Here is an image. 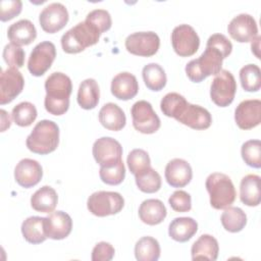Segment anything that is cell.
Segmentation results:
<instances>
[{
	"label": "cell",
	"instance_id": "18",
	"mask_svg": "<svg viewBox=\"0 0 261 261\" xmlns=\"http://www.w3.org/2000/svg\"><path fill=\"white\" fill-rule=\"evenodd\" d=\"M44 228L47 238L52 240L65 239L71 232V217L60 210L51 212L48 216L44 217Z\"/></svg>",
	"mask_w": 261,
	"mask_h": 261
},
{
	"label": "cell",
	"instance_id": "14",
	"mask_svg": "<svg viewBox=\"0 0 261 261\" xmlns=\"http://www.w3.org/2000/svg\"><path fill=\"white\" fill-rule=\"evenodd\" d=\"M68 21V11L59 2H53L43 8L39 15V22L43 31L54 34L65 27Z\"/></svg>",
	"mask_w": 261,
	"mask_h": 261
},
{
	"label": "cell",
	"instance_id": "22",
	"mask_svg": "<svg viewBox=\"0 0 261 261\" xmlns=\"http://www.w3.org/2000/svg\"><path fill=\"white\" fill-rule=\"evenodd\" d=\"M99 121L109 130H120L124 127L126 117L123 110L115 103H106L99 111Z\"/></svg>",
	"mask_w": 261,
	"mask_h": 261
},
{
	"label": "cell",
	"instance_id": "35",
	"mask_svg": "<svg viewBox=\"0 0 261 261\" xmlns=\"http://www.w3.org/2000/svg\"><path fill=\"white\" fill-rule=\"evenodd\" d=\"M135 177L139 190L144 193H155L161 188V176L151 166L143 172L136 174Z\"/></svg>",
	"mask_w": 261,
	"mask_h": 261
},
{
	"label": "cell",
	"instance_id": "26",
	"mask_svg": "<svg viewBox=\"0 0 261 261\" xmlns=\"http://www.w3.org/2000/svg\"><path fill=\"white\" fill-rule=\"evenodd\" d=\"M198 230V223L192 217H176L168 226L169 237L179 243H185L192 239Z\"/></svg>",
	"mask_w": 261,
	"mask_h": 261
},
{
	"label": "cell",
	"instance_id": "46",
	"mask_svg": "<svg viewBox=\"0 0 261 261\" xmlns=\"http://www.w3.org/2000/svg\"><path fill=\"white\" fill-rule=\"evenodd\" d=\"M0 112H1V115H2V127H1V132H4L7 127L10 126L11 120H10V117H9L8 113H7L5 110L1 109Z\"/></svg>",
	"mask_w": 261,
	"mask_h": 261
},
{
	"label": "cell",
	"instance_id": "43",
	"mask_svg": "<svg viewBox=\"0 0 261 261\" xmlns=\"http://www.w3.org/2000/svg\"><path fill=\"white\" fill-rule=\"evenodd\" d=\"M22 3L20 0H8L0 2V19L7 21L21 12Z\"/></svg>",
	"mask_w": 261,
	"mask_h": 261
},
{
	"label": "cell",
	"instance_id": "6",
	"mask_svg": "<svg viewBox=\"0 0 261 261\" xmlns=\"http://www.w3.org/2000/svg\"><path fill=\"white\" fill-rule=\"evenodd\" d=\"M123 206L124 199L117 192L98 191L93 193L87 201L89 211L99 217L116 214L121 211Z\"/></svg>",
	"mask_w": 261,
	"mask_h": 261
},
{
	"label": "cell",
	"instance_id": "47",
	"mask_svg": "<svg viewBox=\"0 0 261 261\" xmlns=\"http://www.w3.org/2000/svg\"><path fill=\"white\" fill-rule=\"evenodd\" d=\"M260 40H261V37L260 36H257L253 41H252V44H251V48H252V52L256 55L257 58H260L259 57V43H260Z\"/></svg>",
	"mask_w": 261,
	"mask_h": 261
},
{
	"label": "cell",
	"instance_id": "11",
	"mask_svg": "<svg viewBox=\"0 0 261 261\" xmlns=\"http://www.w3.org/2000/svg\"><path fill=\"white\" fill-rule=\"evenodd\" d=\"M56 57V48L52 42L44 41L39 43L32 50L28 68L29 71L35 76L43 75L52 65Z\"/></svg>",
	"mask_w": 261,
	"mask_h": 261
},
{
	"label": "cell",
	"instance_id": "36",
	"mask_svg": "<svg viewBox=\"0 0 261 261\" xmlns=\"http://www.w3.org/2000/svg\"><path fill=\"white\" fill-rule=\"evenodd\" d=\"M12 119L19 126H29L37 118L38 112L35 105L31 102H20L12 108Z\"/></svg>",
	"mask_w": 261,
	"mask_h": 261
},
{
	"label": "cell",
	"instance_id": "34",
	"mask_svg": "<svg viewBox=\"0 0 261 261\" xmlns=\"http://www.w3.org/2000/svg\"><path fill=\"white\" fill-rule=\"evenodd\" d=\"M240 81L247 92H257L261 88V71L256 64H247L240 70Z\"/></svg>",
	"mask_w": 261,
	"mask_h": 261
},
{
	"label": "cell",
	"instance_id": "33",
	"mask_svg": "<svg viewBox=\"0 0 261 261\" xmlns=\"http://www.w3.org/2000/svg\"><path fill=\"white\" fill-rule=\"evenodd\" d=\"M220 220L225 230L229 232H239L247 224V215L241 208L228 206L222 212Z\"/></svg>",
	"mask_w": 261,
	"mask_h": 261
},
{
	"label": "cell",
	"instance_id": "45",
	"mask_svg": "<svg viewBox=\"0 0 261 261\" xmlns=\"http://www.w3.org/2000/svg\"><path fill=\"white\" fill-rule=\"evenodd\" d=\"M114 253L115 250L111 244L107 242H100L93 248L91 259L93 261H109L113 258Z\"/></svg>",
	"mask_w": 261,
	"mask_h": 261
},
{
	"label": "cell",
	"instance_id": "38",
	"mask_svg": "<svg viewBox=\"0 0 261 261\" xmlns=\"http://www.w3.org/2000/svg\"><path fill=\"white\" fill-rule=\"evenodd\" d=\"M126 162L130 172L136 175L143 172L151 166V160L148 153L143 149L132 150L126 158Z\"/></svg>",
	"mask_w": 261,
	"mask_h": 261
},
{
	"label": "cell",
	"instance_id": "12",
	"mask_svg": "<svg viewBox=\"0 0 261 261\" xmlns=\"http://www.w3.org/2000/svg\"><path fill=\"white\" fill-rule=\"evenodd\" d=\"M160 46V39L154 32H137L125 39L126 50L138 56L150 57L155 55Z\"/></svg>",
	"mask_w": 261,
	"mask_h": 261
},
{
	"label": "cell",
	"instance_id": "4",
	"mask_svg": "<svg viewBox=\"0 0 261 261\" xmlns=\"http://www.w3.org/2000/svg\"><path fill=\"white\" fill-rule=\"evenodd\" d=\"M222 54L214 47L206 46L200 57L191 60L186 65V73L194 83H200L207 76L217 74L222 67Z\"/></svg>",
	"mask_w": 261,
	"mask_h": 261
},
{
	"label": "cell",
	"instance_id": "41",
	"mask_svg": "<svg viewBox=\"0 0 261 261\" xmlns=\"http://www.w3.org/2000/svg\"><path fill=\"white\" fill-rule=\"evenodd\" d=\"M86 19L98 28L101 34L108 31L112 24L110 13L105 9H94L90 11Z\"/></svg>",
	"mask_w": 261,
	"mask_h": 261
},
{
	"label": "cell",
	"instance_id": "32",
	"mask_svg": "<svg viewBox=\"0 0 261 261\" xmlns=\"http://www.w3.org/2000/svg\"><path fill=\"white\" fill-rule=\"evenodd\" d=\"M142 75L145 85L151 91H160L166 85V73L158 63H149L143 67Z\"/></svg>",
	"mask_w": 261,
	"mask_h": 261
},
{
	"label": "cell",
	"instance_id": "2",
	"mask_svg": "<svg viewBox=\"0 0 261 261\" xmlns=\"http://www.w3.org/2000/svg\"><path fill=\"white\" fill-rule=\"evenodd\" d=\"M59 144V127L49 119L39 121L28 136L25 145L36 154L46 155L56 150Z\"/></svg>",
	"mask_w": 261,
	"mask_h": 261
},
{
	"label": "cell",
	"instance_id": "9",
	"mask_svg": "<svg viewBox=\"0 0 261 261\" xmlns=\"http://www.w3.org/2000/svg\"><path fill=\"white\" fill-rule=\"evenodd\" d=\"M173 118L194 129H206L212 122V116L206 108L191 104L187 100L180 105Z\"/></svg>",
	"mask_w": 261,
	"mask_h": 261
},
{
	"label": "cell",
	"instance_id": "5",
	"mask_svg": "<svg viewBox=\"0 0 261 261\" xmlns=\"http://www.w3.org/2000/svg\"><path fill=\"white\" fill-rule=\"evenodd\" d=\"M205 186L213 208L225 209L234 202L237 192L228 175L220 172L211 173L206 178Z\"/></svg>",
	"mask_w": 261,
	"mask_h": 261
},
{
	"label": "cell",
	"instance_id": "28",
	"mask_svg": "<svg viewBox=\"0 0 261 261\" xmlns=\"http://www.w3.org/2000/svg\"><path fill=\"white\" fill-rule=\"evenodd\" d=\"M58 202L56 191L50 186H44L37 190L31 197V206L34 210L44 213H51Z\"/></svg>",
	"mask_w": 261,
	"mask_h": 261
},
{
	"label": "cell",
	"instance_id": "19",
	"mask_svg": "<svg viewBox=\"0 0 261 261\" xmlns=\"http://www.w3.org/2000/svg\"><path fill=\"white\" fill-rule=\"evenodd\" d=\"M42 176L43 168L41 164L34 159H21L14 168V178L16 182L25 189L39 184Z\"/></svg>",
	"mask_w": 261,
	"mask_h": 261
},
{
	"label": "cell",
	"instance_id": "39",
	"mask_svg": "<svg viewBox=\"0 0 261 261\" xmlns=\"http://www.w3.org/2000/svg\"><path fill=\"white\" fill-rule=\"evenodd\" d=\"M99 175L101 180L107 185L116 186L121 184L125 176V167L122 160L112 166H101L99 170Z\"/></svg>",
	"mask_w": 261,
	"mask_h": 261
},
{
	"label": "cell",
	"instance_id": "23",
	"mask_svg": "<svg viewBox=\"0 0 261 261\" xmlns=\"http://www.w3.org/2000/svg\"><path fill=\"white\" fill-rule=\"evenodd\" d=\"M7 37L12 44L29 45L36 39L37 30L31 20L20 19L8 28Z\"/></svg>",
	"mask_w": 261,
	"mask_h": 261
},
{
	"label": "cell",
	"instance_id": "13",
	"mask_svg": "<svg viewBox=\"0 0 261 261\" xmlns=\"http://www.w3.org/2000/svg\"><path fill=\"white\" fill-rule=\"evenodd\" d=\"M93 156L100 166H112L122 160V147L115 139L102 137L93 145Z\"/></svg>",
	"mask_w": 261,
	"mask_h": 261
},
{
	"label": "cell",
	"instance_id": "25",
	"mask_svg": "<svg viewBox=\"0 0 261 261\" xmlns=\"http://www.w3.org/2000/svg\"><path fill=\"white\" fill-rule=\"evenodd\" d=\"M219 246L217 240L210 234H202L192 246V259L215 261L218 257Z\"/></svg>",
	"mask_w": 261,
	"mask_h": 261
},
{
	"label": "cell",
	"instance_id": "17",
	"mask_svg": "<svg viewBox=\"0 0 261 261\" xmlns=\"http://www.w3.org/2000/svg\"><path fill=\"white\" fill-rule=\"evenodd\" d=\"M234 120L242 129H250L261 122V101L248 99L242 101L234 110Z\"/></svg>",
	"mask_w": 261,
	"mask_h": 261
},
{
	"label": "cell",
	"instance_id": "20",
	"mask_svg": "<svg viewBox=\"0 0 261 261\" xmlns=\"http://www.w3.org/2000/svg\"><path fill=\"white\" fill-rule=\"evenodd\" d=\"M164 175L169 186L173 188H182L191 181L193 171L188 161L180 158H174L166 164Z\"/></svg>",
	"mask_w": 261,
	"mask_h": 261
},
{
	"label": "cell",
	"instance_id": "8",
	"mask_svg": "<svg viewBox=\"0 0 261 261\" xmlns=\"http://www.w3.org/2000/svg\"><path fill=\"white\" fill-rule=\"evenodd\" d=\"M130 114L134 127L142 134H154L160 127V118L148 101H137L132 106Z\"/></svg>",
	"mask_w": 261,
	"mask_h": 261
},
{
	"label": "cell",
	"instance_id": "44",
	"mask_svg": "<svg viewBox=\"0 0 261 261\" xmlns=\"http://www.w3.org/2000/svg\"><path fill=\"white\" fill-rule=\"evenodd\" d=\"M206 46H211L216 48L225 59L232 50V44L231 42L222 34H213L211 35L208 40Z\"/></svg>",
	"mask_w": 261,
	"mask_h": 261
},
{
	"label": "cell",
	"instance_id": "7",
	"mask_svg": "<svg viewBox=\"0 0 261 261\" xmlns=\"http://www.w3.org/2000/svg\"><path fill=\"white\" fill-rule=\"evenodd\" d=\"M236 92L237 82L234 76L230 71L221 69L211 83V100L219 107H226L233 101Z\"/></svg>",
	"mask_w": 261,
	"mask_h": 261
},
{
	"label": "cell",
	"instance_id": "10",
	"mask_svg": "<svg viewBox=\"0 0 261 261\" xmlns=\"http://www.w3.org/2000/svg\"><path fill=\"white\" fill-rule=\"evenodd\" d=\"M171 44L175 53L181 57L194 55L200 46V38L193 27L179 24L171 33Z\"/></svg>",
	"mask_w": 261,
	"mask_h": 261
},
{
	"label": "cell",
	"instance_id": "42",
	"mask_svg": "<svg viewBox=\"0 0 261 261\" xmlns=\"http://www.w3.org/2000/svg\"><path fill=\"white\" fill-rule=\"evenodd\" d=\"M170 207L176 212H188L192 208L191 195L182 190H177L172 193L168 199Z\"/></svg>",
	"mask_w": 261,
	"mask_h": 261
},
{
	"label": "cell",
	"instance_id": "15",
	"mask_svg": "<svg viewBox=\"0 0 261 261\" xmlns=\"http://www.w3.org/2000/svg\"><path fill=\"white\" fill-rule=\"evenodd\" d=\"M227 32L237 42L247 43L252 42L258 36V27L252 15L241 13L229 21Z\"/></svg>",
	"mask_w": 261,
	"mask_h": 261
},
{
	"label": "cell",
	"instance_id": "3",
	"mask_svg": "<svg viewBox=\"0 0 261 261\" xmlns=\"http://www.w3.org/2000/svg\"><path fill=\"white\" fill-rule=\"evenodd\" d=\"M100 35L101 32L98 28L85 19L62 35L61 46L66 53H80L87 47L95 45L99 41Z\"/></svg>",
	"mask_w": 261,
	"mask_h": 261
},
{
	"label": "cell",
	"instance_id": "31",
	"mask_svg": "<svg viewBox=\"0 0 261 261\" xmlns=\"http://www.w3.org/2000/svg\"><path fill=\"white\" fill-rule=\"evenodd\" d=\"M135 256L139 261H156L160 257V245L152 237L141 238L135 246Z\"/></svg>",
	"mask_w": 261,
	"mask_h": 261
},
{
	"label": "cell",
	"instance_id": "1",
	"mask_svg": "<svg viewBox=\"0 0 261 261\" xmlns=\"http://www.w3.org/2000/svg\"><path fill=\"white\" fill-rule=\"evenodd\" d=\"M46 96L44 105L53 115L64 114L69 107V97L72 92L71 80L62 72H53L45 81Z\"/></svg>",
	"mask_w": 261,
	"mask_h": 261
},
{
	"label": "cell",
	"instance_id": "30",
	"mask_svg": "<svg viewBox=\"0 0 261 261\" xmlns=\"http://www.w3.org/2000/svg\"><path fill=\"white\" fill-rule=\"evenodd\" d=\"M21 233L24 240L31 244L37 245L43 243L47 239L44 228V217H28L21 224Z\"/></svg>",
	"mask_w": 261,
	"mask_h": 261
},
{
	"label": "cell",
	"instance_id": "27",
	"mask_svg": "<svg viewBox=\"0 0 261 261\" xmlns=\"http://www.w3.org/2000/svg\"><path fill=\"white\" fill-rule=\"evenodd\" d=\"M240 199L247 206H258L261 201L260 176L247 174L240 184Z\"/></svg>",
	"mask_w": 261,
	"mask_h": 261
},
{
	"label": "cell",
	"instance_id": "40",
	"mask_svg": "<svg viewBox=\"0 0 261 261\" xmlns=\"http://www.w3.org/2000/svg\"><path fill=\"white\" fill-rule=\"evenodd\" d=\"M25 53L23 49L15 44H7L3 49L4 61L12 68H20L24 63Z\"/></svg>",
	"mask_w": 261,
	"mask_h": 261
},
{
	"label": "cell",
	"instance_id": "37",
	"mask_svg": "<svg viewBox=\"0 0 261 261\" xmlns=\"http://www.w3.org/2000/svg\"><path fill=\"white\" fill-rule=\"evenodd\" d=\"M242 157L245 163L254 168L261 167V142L260 140H249L242 145Z\"/></svg>",
	"mask_w": 261,
	"mask_h": 261
},
{
	"label": "cell",
	"instance_id": "21",
	"mask_svg": "<svg viewBox=\"0 0 261 261\" xmlns=\"http://www.w3.org/2000/svg\"><path fill=\"white\" fill-rule=\"evenodd\" d=\"M138 91L137 77L130 72H119L111 81V93L119 100H129L138 94Z\"/></svg>",
	"mask_w": 261,
	"mask_h": 261
},
{
	"label": "cell",
	"instance_id": "29",
	"mask_svg": "<svg viewBox=\"0 0 261 261\" xmlns=\"http://www.w3.org/2000/svg\"><path fill=\"white\" fill-rule=\"evenodd\" d=\"M100 90L99 85L94 79H87L83 81L77 91V103L86 110L95 108L99 103Z\"/></svg>",
	"mask_w": 261,
	"mask_h": 261
},
{
	"label": "cell",
	"instance_id": "24",
	"mask_svg": "<svg viewBox=\"0 0 261 261\" xmlns=\"http://www.w3.org/2000/svg\"><path fill=\"white\" fill-rule=\"evenodd\" d=\"M167 211L163 202L158 199H147L139 207L140 219L149 225L161 223L166 217Z\"/></svg>",
	"mask_w": 261,
	"mask_h": 261
},
{
	"label": "cell",
	"instance_id": "16",
	"mask_svg": "<svg viewBox=\"0 0 261 261\" xmlns=\"http://www.w3.org/2000/svg\"><path fill=\"white\" fill-rule=\"evenodd\" d=\"M24 86L22 74L16 68L9 67L6 70L1 69L0 74V104L10 103L18 96Z\"/></svg>",
	"mask_w": 261,
	"mask_h": 261
}]
</instances>
